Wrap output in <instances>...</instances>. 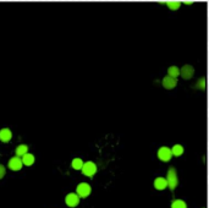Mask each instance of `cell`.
<instances>
[{"label":"cell","instance_id":"ba28073f","mask_svg":"<svg viewBox=\"0 0 209 208\" xmlns=\"http://www.w3.org/2000/svg\"><path fill=\"white\" fill-rule=\"evenodd\" d=\"M65 202L69 207H76L78 203H79V197L76 195V193H69L65 198Z\"/></svg>","mask_w":209,"mask_h":208},{"label":"cell","instance_id":"4fadbf2b","mask_svg":"<svg viewBox=\"0 0 209 208\" xmlns=\"http://www.w3.org/2000/svg\"><path fill=\"white\" fill-rule=\"evenodd\" d=\"M179 75H180V69H179V67H176V66H170V67L168 69V76L176 78Z\"/></svg>","mask_w":209,"mask_h":208},{"label":"cell","instance_id":"e0dca14e","mask_svg":"<svg viewBox=\"0 0 209 208\" xmlns=\"http://www.w3.org/2000/svg\"><path fill=\"white\" fill-rule=\"evenodd\" d=\"M165 3L171 10H177L180 8V5H181V3L177 2V0H170V2H165Z\"/></svg>","mask_w":209,"mask_h":208},{"label":"cell","instance_id":"3957f363","mask_svg":"<svg viewBox=\"0 0 209 208\" xmlns=\"http://www.w3.org/2000/svg\"><path fill=\"white\" fill-rule=\"evenodd\" d=\"M76 192H77L76 195L79 198H86V197H88L89 193H91V186H89V184H87V182H81V184H78V186L76 189Z\"/></svg>","mask_w":209,"mask_h":208},{"label":"cell","instance_id":"ffe728a7","mask_svg":"<svg viewBox=\"0 0 209 208\" xmlns=\"http://www.w3.org/2000/svg\"><path fill=\"white\" fill-rule=\"evenodd\" d=\"M182 3H185V4H187V5H188V4H192L193 2H182Z\"/></svg>","mask_w":209,"mask_h":208},{"label":"cell","instance_id":"7a4b0ae2","mask_svg":"<svg viewBox=\"0 0 209 208\" xmlns=\"http://www.w3.org/2000/svg\"><path fill=\"white\" fill-rule=\"evenodd\" d=\"M81 170H82L83 175L92 178V176L97 173V165H96L93 162H86V163H83Z\"/></svg>","mask_w":209,"mask_h":208},{"label":"cell","instance_id":"d6986e66","mask_svg":"<svg viewBox=\"0 0 209 208\" xmlns=\"http://www.w3.org/2000/svg\"><path fill=\"white\" fill-rule=\"evenodd\" d=\"M4 176H5V168H4V165H0V180Z\"/></svg>","mask_w":209,"mask_h":208},{"label":"cell","instance_id":"52a82bcc","mask_svg":"<svg viewBox=\"0 0 209 208\" xmlns=\"http://www.w3.org/2000/svg\"><path fill=\"white\" fill-rule=\"evenodd\" d=\"M176 85H177V80L174 78V77L165 76V77L163 78V86H164L166 90H173Z\"/></svg>","mask_w":209,"mask_h":208},{"label":"cell","instance_id":"6da1fadb","mask_svg":"<svg viewBox=\"0 0 209 208\" xmlns=\"http://www.w3.org/2000/svg\"><path fill=\"white\" fill-rule=\"evenodd\" d=\"M166 182H168V186L170 187V190H175L177 184H179V180H177V174H176V170L174 168H170L168 174H166Z\"/></svg>","mask_w":209,"mask_h":208},{"label":"cell","instance_id":"7c38bea8","mask_svg":"<svg viewBox=\"0 0 209 208\" xmlns=\"http://www.w3.org/2000/svg\"><path fill=\"white\" fill-rule=\"evenodd\" d=\"M26 153H28V147L26 145H20L17 148H16V157H22L25 155Z\"/></svg>","mask_w":209,"mask_h":208},{"label":"cell","instance_id":"9c48e42d","mask_svg":"<svg viewBox=\"0 0 209 208\" xmlns=\"http://www.w3.org/2000/svg\"><path fill=\"white\" fill-rule=\"evenodd\" d=\"M12 137V134L9 129H2L0 130V141L4 142V143H8Z\"/></svg>","mask_w":209,"mask_h":208},{"label":"cell","instance_id":"277c9868","mask_svg":"<svg viewBox=\"0 0 209 208\" xmlns=\"http://www.w3.org/2000/svg\"><path fill=\"white\" fill-rule=\"evenodd\" d=\"M173 154H171V149L168 147H160L158 151V158L161 162H169L171 159Z\"/></svg>","mask_w":209,"mask_h":208},{"label":"cell","instance_id":"ac0fdd59","mask_svg":"<svg viewBox=\"0 0 209 208\" xmlns=\"http://www.w3.org/2000/svg\"><path fill=\"white\" fill-rule=\"evenodd\" d=\"M197 86H198L201 90H204V88H205V78H204V77H202V78L199 80V82L197 83Z\"/></svg>","mask_w":209,"mask_h":208},{"label":"cell","instance_id":"9a60e30c","mask_svg":"<svg viewBox=\"0 0 209 208\" xmlns=\"http://www.w3.org/2000/svg\"><path fill=\"white\" fill-rule=\"evenodd\" d=\"M71 165H72V168H73L75 170H81L82 165H83V160H82L81 158H75V159L72 160Z\"/></svg>","mask_w":209,"mask_h":208},{"label":"cell","instance_id":"8992f818","mask_svg":"<svg viewBox=\"0 0 209 208\" xmlns=\"http://www.w3.org/2000/svg\"><path fill=\"white\" fill-rule=\"evenodd\" d=\"M22 160L20 157H12L10 160H9V168L12 170V172H19L21 168H22Z\"/></svg>","mask_w":209,"mask_h":208},{"label":"cell","instance_id":"5b68a950","mask_svg":"<svg viewBox=\"0 0 209 208\" xmlns=\"http://www.w3.org/2000/svg\"><path fill=\"white\" fill-rule=\"evenodd\" d=\"M180 75L184 80H190L193 77L194 75V69L191 66V65H185L180 69Z\"/></svg>","mask_w":209,"mask_h":208},{"label":"cell","instance_id":"5bb4252c","mask_svg":"<svg viewBox=\"0 0 209 208\" xmlns=\"http://www.w3.org/2000/svg\"><path fill=\"white\" fill-rule=\"evenodd\" d=\"M182 153H184V147H182L181 145H175V146L171 148V154H173V155L180 157Z\"/></svg>","mask_w":209,"mask_h":208},{"label":"cell","instance_id":"8fae6325","mask_svg":"<svg viewBox=\"0 0 209 208\" xmlns=\"http://www.w3.org/2000/svg\"><path fill=\"white\" fill-rule=\"evenodd\" d=\"M21 160H22V164L29 166V165H32L34 163V155L31 154V153H26L25 155L21 157Z\"/></svg>","mask_w":209,"mask_h":208},{"label":"cell","instance_id":"2e32d148","mask_svg":"<svg viewBox=\"0 0 209 208\" xmlns=\"http://www.w3.org/2000/svg\"><path fill=\"white\" fill-rule=\"evenodd\" d=\"M171 208H187V204L182 199H175L171 203Z\"/></svg>","mask_w":209,"mask_h":208},{"label":"cell","instance_id":"30bf717a","mask_svg":"<svg viewBox=\"0 0 209 208\" xmlns=\"http://www.w3.org/2000/svg\"><path fill=\"white\" fill-rule=\"evenodd\" d=\"M154 187L159 191L161 190H165L166 187H168V182H166V179L164 178H157L155 181H154Z\"/></svg>","mask_w":209,"mask_h":208}]
</instances>
